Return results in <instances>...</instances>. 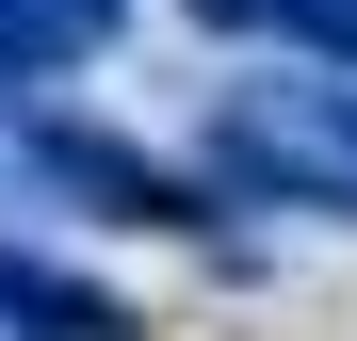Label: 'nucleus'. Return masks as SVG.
I'll return each instance as SVG.
<instances>
[{"label":"nucleus","mask_w":357,"mask_h":341,"mask_svg":"<svg viewBox=\"0 0 357 341\" xmlns=\"http://www.w3.org/2000/svg\"><path fill=\"white\" fill-rule=\"evenodd\" d=\"M195 33H260V49H309V66H357V0H195Z\"/></svg>","instance_id":"39448f33"},{"label":"nucleus","mask_w":357,"mask_h":341,"mask_svg":"<svg viewBox=\"0 0 357 341\" xmlns=\"http://www.w3.org/2000/svg\"><path fill=\"white\" fill-rule=\"evenodd\" d=\"M0 341H146V325L114 309L98 276H66V260H33V244H0Z\"/></svg>","instance_id":"7ed1b4c3"},{"label":"nucleus","mask_w":357,"mask_h":341,"mask_svg":"<svg viewBox=\"0 0 357 341\" xmlns=\"http://www.w3.org/2000/svg\"><path fill=\"white\" fill-rule=\"evenodd\" d=\"M114 17H130V0H0V82H66V66H98Z\"/></svg>","instance_id":"20e7f679"},{"label":"nucleus","mask_w":357,"mask_h":341,"mask_svg":"<svg viewBox=\"0 0 357 341\" xmlns=\"http://www.w3.org/2000/svg\"><path fill=\"white\" fill-rule=\"evenodd\" d=\"M211 195H260V211H325V227H357V114H341V82L211 98Z\"/></svg>","instance_id":"f257e3e1"},{"label":"nucleus","mask_w":357,"mask_h":341,"mask_svg":"<svg viewBox=\"0 0 357 341\" xmlns=\"http://www.w3.org/2000/svg\"><path fill=\"white\" fill-rule=\"evenodd\" d=\"M33 179L82 195V211H114V227H195V179L146 162V146H114V130H82V114H49V130H33Z\"/></svg>","instance_id":"f03ea898"}]
</instances>
